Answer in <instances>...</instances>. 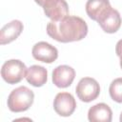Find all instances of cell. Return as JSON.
Returning a JSON list of instances; mask_svg holds the SVG:
<instances>
[{"instance_id":"cell-6","label":"cell","mask_w":122,"mask_h":122,"mask_svg":"<svg viewBox=\"0 0 122 122\" xmlns=\"http://www.w3.org/2000/svg\"><path fill=\"white\" fill-rule=\"evenodd\" d=\"M43 10L51 21H59L69 15V6L65 0H46Z\"/></svg>"},{"instance_id":"cell-2","label":"cell","mask_w":122,"mask_h":122,"mask_svg":"<svg viewBox=\"0 0 122 122\" xmlns=\"http://www.w3.org/2000/svg\"><path fill=\"white\" fill-rule=\"evenodd\" d=\"M34 93L28 87L20 86L14 89L8 97V107L10 112H21L27 111L33 103Z\"/></svg>"},{"instance_id":"cell-9","label":"cell","mask_w":122,"mask_h":122,"mask_svg":"<svg viewBox=\"0 0 122 122\" xmlns=\"http://www.w3.org/2000/svg\"><path fill=\"white\" fill-rule=\"evenodd\" d=\"M75 77V71L68 65L56 67L52 71V82L58 88H67L71 85Z\"/></svg>"},{"instance_id":"cell-15","label":"cell","mask_w":122,"mask_h":122,"mask_svg":"<svg viewBox=\"0 0 122 122\" xmlns=\"http://www.w3.org/2000/svg\"><path fill=\"white\" fill-rule=\"evenodd\" d=\"M115 52L117 56L120 58V67L122 69V39H120L115 46Z\"/></svg>"},{"instance_id":"cell-10","label":"cell","mask_w":122,"mask_h":122,"mask_svg":"<svg viewBox=\"0 0 122 122\" xmlns=\"http://www.w3.org/2000/svg\"><path fill=\"white\" fill-rule=\"evenodd\" d=\"M23 29V23L19 20H12L6 24L0 30V44L6 45L14 41L21 34Z\"/></svg>"},{"instance_id":"cell-4","label":"cell","mask_w":122,"mask_h":122,"mask_svg":"<svg viewBox=\"0 0 122 122\" xmlns=\"http://www.w3.org/2000/svg\"><path fill=\"white\" fill-rule=\"evenodd\" d=\"M75 92L81 101L89 103L98 97L100 93V86L94 78L84 77L78 82Z\"/></svg>"},{"instance_id":"cell-16","label":"cell","mask_w":122,"mask_h":122,"mask_svg":"<svg viewBox=\"0 0 122 122\" xmlns=\"http://www.w3.org/2000/svg\"><path fill=\"white\" fill-rule=\"evenodd\" d=\"M35 1V3L36 4H38L39 6H41V7H43V5H44V3L46 2V0H34Z\"/></svg>"},{"instance_id":"cell-5","label":"cell","mask_w":122,"mask_h":122,"mask_svg":"<svg viewBox=\"0 0 122 122\" xmlns=\"http://www.w3.org/2000/svg\"><path fill=\"white\" fill-rule=\"evenodd\" d=\"M76 108V102L72 94L70 92H59L53 100V109L60 116H70Z\"/></svg>"},{"instance_id":"cell-14","label":"cell","mask_w":122,"mask_h":122,"mask_svg":"<svg viewBox=\"0 0 122 122\" xmlns=\"http://www.w3.org/2000/svg\"><path fill=\"white\" fill-rule=\"evenodd\" d=\"M109 92L113 101L122 103V78H116L111 83Z\"/></svg>"},{"instance_id":"cell-8","label":"cell","mask_w":122,"mask_h":122,"mask_svg":"<svg viewBox=\"0 0 122 122\" xmlns=\"http://www.w3.org/2000/svg\"><path fill=\"white\" fill-rule=\"evenodd\" d=\"M96 22L105 32L114 33L119 30L122 21L118 10L111 8Z\"/></svg>"},{"instance_id":"cell-7","label":"cell","mask_w":122,"mask_h":122,"mask_svg":"<svg viewBox=\"0 0 122 122\" xmlns=\"http://www.w3.org/2000/svg\"><path fill=\"white\" fill-rule=\"evenodd\" d=\"M31 54L34 59L50 64L57 59L58 51L55 47H53L50 43L41 41L33 46L31 50Z\"/></svg>"},{"instance_id":"cell-17","label":"cell","mask_w":122,"mask_h":122,"mask_svg":"<svg viewBox=\"0 0 122 122\" xmlns=\"http://www.w3.org/2000/svg\"><path fill=\"white\" fill-rule=\"evenodd\" d=\"M119 119H120V121H121V122H122V112H121V113H120V118H119Z\"/></svg>"},{"instance_id":"cell-3","label":"cell","mask_w":122,"mask_h":122,"mask_svg":"<svg viewBox=\"0 0 122 122\" xmlns=\"http://www.w3.org/2000/svg\"><path fill=\"white\" fill-rule=\"evenodd\" d=\"M27 67L26 65L17 59H10L6 61L1 69L2 78L10 85L19 83L24 77H26Z\"/></svg>"},{"instance_id":"cell-1","label":"cell","mask_w":122,"mask_h":122,"mask_svg":"<svg viewBox=\"0 0 122 122\" xmlns=\"http://www.w3.org/2000/svg\"><path fill=\"white\" fill-rule=\"evenodd\" d=\"M47 33L61 43L80 41L88 34V26L81 17L68 15L59 21L49 22Z\"/></svg>"},{"instance_id":"cell-12","label":"cell","mask_w":122,"mask_h":122,"mask_svg":"<svg viewBox=\"0 0 122 122\" xmlns=\"http://www.w3.org/2000/svg\"><path fill=\"white\" fill-rule=\"evenodd\" d=\"M26 79L33 87H42L48 80V71L42 66L32 65L27 70Z\"/></svg>"},{"instance_id":"cell-11","label":"cell","mask_w":122,"mask_h":122,"mask_svg":"<svg viewBox=\"0 0 122 122\" xmlns=\"http://www.w3.org/2000/svg\"><path fill=\"white\" fill-rule=\"evenodd\" d=\"M112 112L105 103H98L89 109L88 119L91 122H111Z\"/></svg>"},{"instance_id":"cell-13","label":"cell","mask_w":122,"mask_h":122,"mask_svg":"<svg viewBox=\"0 0 122 122\" xmlns=\"http://www.w3.org/2000/svg\"><path fill=\"white\" fill-rule=\"evenodd\" d=\"M111 8L109 0H88L86 3V12L94 21H97Z\"/></svg>"}]
</instances>
